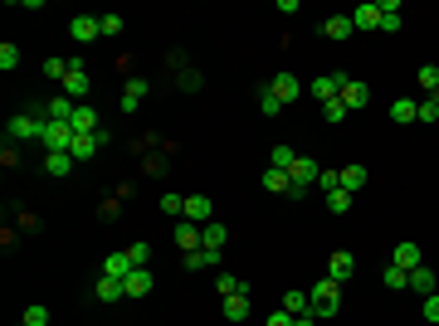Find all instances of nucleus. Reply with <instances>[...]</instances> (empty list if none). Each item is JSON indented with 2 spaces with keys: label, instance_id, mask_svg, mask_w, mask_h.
I'll return each instance as SVG.
<instances>
[{
  "label": "nucleus",
  "instance_id": "nucleus-1",
  "mask_svg": "<svg viewBox=\"0 0 439 326\" xmlns=\"http://www.w3.org/2000/svg\"><path fill=\"white\" fill-rule=\"evenodd\" d=\"M307 297H312V317H317V322H327V317H337V312H342V282L322 277V282H317Z\"/></svg>",
  "mask_w": 439,
  "mask_h": 326
},
{
  "label": "nucleus",
  "instance_id": "nucleus-2",
  "mask_svg": "<svg viewBox=\"0 0 439 326\" xmlns=\"http://www.w3.org/2000/svg\"><path fill=\"white\" fill-rule=\"evenodd\" d=\"M10 141H29V136H44V108H29L20 117H10V127H5Z\"/></svg>",
  "mask_w": 439,
  "mask_h": 326
},
{
  "label": "nucleus",
  "instance_id": "nucleus-3",
  "mask_svg": "<svg viewBox=\"0 0 439 326\" xmlns=\"http://www.w3.org/2000/svg\"><path fill=\"white\" fill-rule=\"evenodd\" d=\"M225 244H230V229L225 224H205L200 229V253H205V263H220V253H225Z\"/></svg>",
  "mask_w": 439,
  "mask_h": 326
},
{
  "label": "nucleus",
  "instance_id": "nucleus-4",
  "mask_svg": "<svg viewBox=\"0 0 439 326\" xmlns=\"http://www.w3.org/2000/svg\"><path fill=\"white\" fill-rule=\"evenodd\" d=\"M49 151H69L74 146V122H44V136H39Z\"/></svg>",
  "mask_w": 439,
  "mask_h": 326
},
{
  "label": "nucleus",
  "instance_id": "nucleus-5",
  "mask_svg": "<svg viewBox=\"0 0 439 326\" xmlns=\"http://www.w3.org/2000/svg\"><path fill=\"white\" fill-rule=\"evenodd\" d=\"M337 98H342V108H347V112H361L366 103H371V88H366L361 78H347V83H342V93H337Z\"/></svg>",
  "mask_w": 439,
  "mask_h": 326
},
{
  "label": "nucleus",
  "instance_id": "nucleus-6",
  "mask_svg": "<svg viewBox=\"0 0 439 326\" xmlns=\"http://www.w3.org/2000/svg\"><path fill=\"white\" fill-rule=\"evenodd\" d=\"M69 34H74L79 44H93V39L103 34V15H74V20H69Z\"/></svg>",
  "mask_w": 439,
  "mask_h": 326
},
{
  "label": "nucleus",
  "instance_id": "nucleus-7",
  "mask_svg": "<svg viewBox=\"0 0 439 326\" xmlns=\"http://www.w3.org/2000/svg\"><path fill=\"white\" fill-rule=\"evenodd\" d=\"M181 219H191V224H215V205H210V195H186V215Z\"/></svg>",
  "mask_w": 439,
  "mask_h": 326
},
{
  "label": "nucleus",
  "instance_id": "nucleus-8",
  "mask_svg": "<svg viewBox=\"0 0 439 326\" xmlns=\"http://www.w3.org/2000/svg\"><path fill=\"white\" fill-rule=\"evenodd\" d=\"M342 83H347V73H322V78L312 83V88H307V93H312V98H317V103H332V98H337V93H342Z\"/></svg>",
  "mask_w": 439,
  "mask_h": 326
},
{
  "label": "nucleus",
  "instance_id": "nucleus-9",
  "mask_svg": "<svg viewBox=\"0 0 439 326\" xmlns=\"http://www.w3.org/2000/svg\"><path fill=\"white\" fill-rule=\"evenodd\" d=\"M390 263H395V268H405V272H415L420 263H425V258H420V244H410V239H405V244H395V248H390Z\"/></svg>",
  "mask_w": 439,
  "mask_h": 326
},
{
  "label": "nucleus",
  "instance_id": "nucleus-10",
  "mask_svg": "<svg viewBox=\"0 0 439 326\" xmlns=\"http://www.w3.org/2000/svg\"><path fill=\"white\" fill-rule=\"evenodd\" d=\"M337 185L347 195H361L366 190V165H342V170H337Z\"/></svg>",
  "mask_w": 439,
  "mask_h": 326
},
{
  "label": "nucleus",
  "instance_id": "nucleus-11",
  "mask_svg": "<svg viewBox=\"0 0 439 326\" xmlns=\"http://www.w3.org/2000/svg\"><path fill=\"white\" fill-rule=\"evenodd\" d=\"M352 272H357V258L337 248V253H332V258H327V277H332V282H347Z\"/></svg>",
  "mask_w": 439,
  "mask_h": 326
},
{
  "label": "nucleus",
  "instance_id": "nucleus-12",
  "mask_svg": "<svg viewBox=\"0 0 439 326\" xmlns=\"http://www.w3.org/2000/svg\"><path fill=\"white\" fill-rule=\"evenodd\" d=\"M98 146H103V141H98V132L93 136H83V132H74V146H69V156H74V161H93V156H98Z\"/></svg>",
  "mask_w": 439,
  "mask_h": 326
},
{
  "label": "nucleus",
  "instance_id": "nucleus-13",
  "mask_svg": "<svg viewBox=\"0 0 439 326\" xmlns=\"http://www.w3.org/2000/svg\"><path fill=\"white\" fill-rule=\"evenodd\" d=\"M88 93V68H83L79 58H69V78H64V98H79Z\"/></svg>",
  "mask_w": 439,
  "mask_h": 326
},
{
  "label": "nucleus",
  "instance_id": "nucleus-14",
  "mask_svg": "<svg viewBox=\"0 0 439 326\" xmlns=\"http://www.w3.org/2000/svg\"><path fill=\"white\" fill-rule=\"evenodd\" d=\"M288 175H293V185H317V175H322V165L312 161V156H298Z\"/></svg>",
  "mask_w": 439,
  "mask_h": 326
},
{
  "label": "nucleus",
  "instance_id": "nucleus-15",
  "mask_svg": "<svg viewBox=\"0 0 439 326\" xmlns=\"http://www.w3.org/2000/svg\"><path fill=\"white\" fill-rule=\"evenodd\" d=\"M269 88H274L278 103H293V98H302V83L293 78V73H274V83H269Z\"/></svg>",
  "mask_w": 439,
  "mask_h": 326
},
{
  "label": "nucleus",
  "instance_id": "nucleus-16",
  "mask_svg": "<svg viewBox=\"0 0 439 326\" xmlns=\"http://www.w3.org/2000/svg\"><path fill=\"white\" fill-rule=\"evenodd\" d=\"M93 297L98 302H117V297H127V287H122V277H108V272H103V277L93 282Z\"/></svg>",
  "mask_w": 439,
  "mask_h": 326
},
{
  "label": "nucleus",
  "instance_id": "nucleus-17",
  "mask_svg": "<svg viewBox=\"0 0 439 326\" xmlns=\"http://www.w3.org/2000/svg\"><path fill=\"white\" fill-rule=\"evenodd\" d=\"M352 25H357L361 34H366V29H381V0H376V5H357V10H352Z\"/></svg>",
  "mask_w": 439,
  "mask_h": 326
},
{
  "label": "nucleus",
  "instance_id": "nucleus-18",
  "mask_svg": "<svg viewBox=\"0 0 439 326\" xmlns=\"http://www.w3.org/2000/svg\"><path fill=\"white\" fill-rule=\"evenodd\" d=\"M176 244L186 248V253H195V248H200V224H191V219H176Z\"/></svg>",
  "mask_w": 439,
  "mask_h": 326
},
{
  "label": "nucleus",
  "instance_id": "nucleus-19",
  "mask_svg": "<svg viewBox=\"0 0 439 326\" xmlns=\"http://www.w3.org/2000/svg\"><path fill=\"white\" fill-rule=\"evenodd\" d=\"M69 122H74V132H83V136H93V132H98V112L88 108V103H79V108H74V117H69Z\"/></svg>",
  "mask_w": 439,
  "mask_h": 326
},
{
  "label": "nucleus",
  "instance_id": "nucleus-20",
  "mask_svg": "<svg viewBox=\"0 0 439 326\" xmlns=\"http://www.w3.org/2000/svg\"><path fill=\"white\" fill-rule=\"evenodd\" d=\"M264 190H269V195H288V190H293V175L269 165V170H264Z\"/></svg>",
  "mask_w": 439,
  "mask_h": 326
},
{
  "label": "nucleus",
  "instance_id": "nucleus-21",
  "mask_svg": "<svg viewBox=\"0 0 439 326\" xmlns=\"http://www.w3.org/2000/svg\"><path fill=\"white\" fill-rule=\"evenodd\" d=\"M122 287H127V297H147V292H152V272H147V268H132Z\"/></svg>",
  "mask_w": 439,
  "mask_h": 326
},
{
  "label": "nucleus",
  "instance_id": "nucleus-22",
  "mask_svg": "<svg viewBox=\"0 0 439 326\" xmlns=\"http://www.w3.org/2000/svg\"><path fill=\"white\" fill-rule=\"evenodd\" d=\"M439 287V277H435V268H425V263H420V268L410 272V292H425V297H430V292H435Z\"/></svg>",
  "mask_w": 439,
  "mask_h": 326
},
{
  "label": "nucleus",
  "instance_id": "nucleus-23",
  "mask_svg": "<svg viewBox=\"0 0 439 326\" xmlns=\"http://www.w3.org/2000/svg\"><path fill=\"white\" fill-rule=\"evenodd\" d=\"M245 317H249V292L225 297V322H245Z\"/></svg>",
  "mask_w": 439,
  "mask_h": 326
},
{
  "label": "nucleus",
  "instance_id": "nucleus-24",
  "mask_svg": "<svg viewBox=\"0 0 439 326\" xmlns=\"http://www.w3.org/2000/svg\"><path fill=\"white\" fill-rule=\"evenodd\" d=\"M103 272L127 282V272H132V258H127V253H108V258H103Z\"/></svg>",
  "mask_w": 439,
  "mask_h": 326
},
{
  "label": "nucleus",
  "instance_id": "nucleus-25",
  "mask_svg": "<svg viewBox=\"0 0 439 326\" xmlns=\"http://www.w3.org/2000/svg\"><path fill=\"white\" fill-rule=\"evenodd\" d=\"M283 312H293V317H312V297H307V292H283Z\"/></svg>",
  "mask_w": 439,
  "mask_h": 326
},
{
  "label": "nucleus",
  "instance_id": "nucleus-26",
  "mask_svg": "<svg viewBox=\"0 0 439 326\" xmlns=\"http://www.w3.org/2000/svg\"><path fill=\"white\" fill-rule=\"evenodd\" d=\"M74 156H69V151H49V156H44V170H49V175H69V170H74Z\"/></svg>",
  "mask_w": 439,
  "mask_h": 326
},
{
  "label": "nucleus",
  "instance_id": "nucleus-27",
  "mask_svg": "<svg viewBox=\"0 0 439 326\" xmlns=\"http://www.w3.org/2000/svg\"><path fill=\"white\" fill-rule=\"evenodd\" d=\"M381 282H385V287H395V292H405V287H410V272L395 268V263H385V268H381Z\"/></svg>",
  "mask_w": 439,
  "mask_h": 326
},
{
  "label": "nucleus",
  "instance_id": "nucleus-28",
  "mask_svg": "<svg viewBox=\"0 0 439 326\" xmlns=\"http://www.w3.org/2000/svg\"><path fill=\"white\" fill-rule=\"evenodd\" d=\"M142 98H147V78H127V88H122V108L132 112Z\"/></svg>",
  "mask_w": 439,
  "mask_h": 326
},
{
  "label": "nucleus",
  "instance_id": "nucleus-29",
  "mask_svg": "<svg viewBox=\"0 0 439 326\" xmlns=\"http://www.w3.org/2000/svg\"><path fill=\"white\" fill-rule=\"evenodd\" d=\"M352 29H357V25H352V15H332L327 25H322V34H327V39H347Z\"/></svg>",
  "mask_w": 439,
  "mask_h": 326
},
{
  "label": "nucleus",
  "instance_id": "nucleus-30",
  "mask_svg": "<svg viewBox=\"0 0 439 326\" xmlns=\"http://www.w3.org/2000/svg\"><path fill=\"white\" fill-rule=\"evenodd\" d=\"M352 200H357V195H347L342 185H337V190H327V210H332V215H347V210H352Z\"/></svg>",
  "mask_w": 439,
  "mask_h": 326
},
{
  "label": "nucleus",
  "instance_id": "nucleus-31",
  "mask_svg": "<svg viewBox=\"0 0 439 326\" xmlns=\"http://www.w3.org/2000/svg\"><path fill=\"white\" fill-rule=\"evenodd\" d=\"M415 108H420V103H410V98H395V103H390V117L405 127V122H415Z\"/></svg>",
  "mask_w": 439,
  "mask_h": 326
},
{
  "label": "nucleus",
  "instance_id": "nucleus-32",
  "mask_svg": "<svg viewBox=\"0 0 439 326\" xmlns=\"http://www.w3.org/2000/svg\"><path fill=\"white\" fill-rule=\"evenodd\" d=\"M293 161H298V151H293V146H274V156H269L274 170H293Z\"/></svg>",
  "mask_w": 439,
  "mask_h": 326
},
{
  "label": "nucleus",
  "instance_id": "nucleus-33",
  "mask_svg": "<svg viewBox=\"0 0 439 326\" xmlns=\"http://www.w3.org/2000/svg\"><path fill=\"white\" fill-rule=\"evenodd\" d=\"M215 292H220V297H235V292H245V282H240L235 272H220V277H215Z\"/></svg>",
  "mask_w": 439,
  "mask_h": 326
},
{
  "label": "nucleus",
  "instance_id": "nucleus-34",
  "mask_svg": "<svg viewBox=\"0 0 439 326\" xmlns=\"http://www.w3.org/2000/svg\"><path fill=\"white\" fill-rule=\"evenodd\" d=\"M259 112H264V117H278V112H283V103L274 98V88H264V93H259Z\"/></svg>",
  "mask_w": 439,
  "mask_h": 326
},
{
  "label": "nucleus",
  "instance_id": "nucleus-35",
  "mask_svg": "<svg viewBox=\"0 0 439 326\" xmlns=\"http://www.w3.org/2000/svg\"><path fill=\"white\" fill-rule=\"evenodd\" d=\"M415 83H420L425 93H435V88H439V68H435V63H425V68L415 73Z\"/></svg>",
  "mask_w": 439,
  "mask_h": 326
},
{
  "label": "nucleus",
  "instance_id": "nucleus-36",
  "mask_svg": "<svg viewBox=\"0 0 439 326\" xmlns=\"http://www.w3.org/2000/svg\"><path fill=\"white\" fill-rule=\"evenodd\" d=\"M25 326H49V307H44V302L25 307Z\"/></svg>",
  "mask_w": 439,
  "mask_h": 326
},
{
  "label": "nucleus",
  "instance_id": "nucleus-37",
  "mask_svg": "<svg viewBox=\"0 0 439 326\" xmlns=\"http://www.w3.org/2000/svg\"><path fill=\"white\" fill-rule=\"evenodd\" d=\"M0 68H5V73H10V68H20V49H15L10 39L0 44Z\"/></svg>",
  "mask_w": 439,
  "mask_h": 326
},
{
  "label": "nucleus",
  "instance_id": "nucleus-38",
  "mask_svg": "<svg viewBox=\"0 0 439 326\" xmlns=\"http://www.w3.org/2000/svg\"><path fill=\"white\" fill-rule=\"evenodd\" d=\"M44 78H69V58H44Z\"/></svg>",
  "mask_w": 439,
  "mask_h": 326
},
{
  "label": "nucleus",
  "instance_id": "nucleus-39",
  "mask_svg": "<svg viewBox=\"0 0 439 326\" xmlns=\"http://www.w3.org/2000/svg\"><path fill=\"white\" fill-rule=\"evenodd\" d=\"M415 122H439V103L435 98H425V103L415 108Z\"/></svg>",
  "mask_w": 439,
  "mask_h": 326
},
{
  "label": "nucleus",
  "instance_id": "nucleus-40",
  "mask_svg": "<svg viewBox=\"0 0 439 326\" xmlns=\"http://www.w3.org/2000/svg\"><path fill=\"white\" fill-rule=\"evenodd\" d=\"M162 210L171 219H181V215H186V200H181V195H162Z\"/></svg>",
  "mask_w": 439,
  "mask_h": 326
},
{
  "label": "nucleus",
  "instance_id": "nucleus-41",
  "mask_svg": "<svg viewBox=\"0 0 439 326\" xmlns=\"http://www.w3.org/2000/svg\"><path fill=\"white\" fill-rule=\"evenodd\" d=\"M322 117H327V122H347V108H342V98L322 103Z\"/></svg>",
  "mask_w": 439,
  "mask_h": 326
},
{
  "label": "nucleus",
  "instance_id": "nucleus-42",
  "mask_svg": "<svg viewBox=\"0 0 439 326\" xmlns=\"http://www.w3.org/2000/svg\"><path fill=\"white\" fill-rule=\"evenodd\" d=\"M127 258H132V268H147V258H152V244H132V248H127Z\"/></svg>",
  "mask_w": 439,
  "mask_h": 326
},
{
  "label": "nucleus",
  "instance_id": "nucleus-43",
  "mask_svg": "<svg viewBox=\"0 0 439 326\" xmlns=\"http://www.w3.org/2000/svg\"><path fill=\"white\" fill-rule=\"evenodd\" d=\"M425 322L439 326V292H430V297H425Z\"/></svg>",
  "mask_w": 439,
  "mask_h": 326
},
{
  "label": "nucleus",
  "instance_id": "nucleus-44",
  "mask_svg": "<svg viewBox=\"0 0 439 326\" xmlns=\"http://www.w3.org/2000/svg\"><path fill=\"white\" fill-rule=\"evenodd\" d=\"M293 322H298V317H293V312H283V307H278V312H274V317H269V322H264V326H293Z\"/></svg>",
  "mask_w": 439,
  "mask_h": 326
},
{
  "label": "nucleus",
  "instance_id": "nucleus-45",
  "mask_svg": "<svg viewBox=\"0 0 439 326\" xmlns=\"http://www.w3.org/2000/svg\"><path fill=\"white\" fill-rule=\"evenodd\" d=\"M103 34H122V15H103Z\"/></svg>",
  "mask_w": 439,
  "mask_h": 326
},
{
  "label": "nucleus",
  "instance_id": "nucleus-46",
  "mask_svg": "<svg viewBox=\"0 0 439 326\" xmlns=\"http://www.w3.org/2000/svg\"><path fill=\"white\" fill-rule=\"evenodd\" d=\"M317 185H322V195L337 190V170H322V175H317Z\"/></svg>",
  "mask_w": 439,
  "mask_h": 326
},
{
  "label": "nucleus",
  "instance_id": "nucleus-47",
  "mask_svg": "<svg viewBox=\"0 0 439 326\" xmlns=\"http://www.w3.org/2000/svg\"><path fill=\"white\" fill-rule=\"evenodd\" d=\"M293 326H322V322H317V317H298Z\"/></svg>",
  "mask_w": 439,
  "mask_h": 326
},
{
  "label": "nucleus",
  "instance_id": "nucleus-48",
  "mask_svg": "<svg viewBox=\"0 0 439 326\" xmlns=\"http://www.w3.org/2000/svg\"><path fill=\"white\" fill-rule=\"evenodd\" d=\"M430 98H435V103H439V88H435V93H430Z\"/></svg>",
  "mask_w": 439,
  "mask_h": 326
},
{
  "label": "nucleus",
  "instance_id": "nucleus-49",
  "mask_svg": "<svg viewBox=\"0 0 439 326\" xmlns=\"http://www.w3.org/2000/svg\"><path fill=\"white\" fill-rule=\"evenodd\" d=\"M435 277H439V268H435Z\"/></svg>",
  "mask_w": 439,
  "mask_h": 326
},
{
  "label": "nucleus",
  "instance_id": "nucleus-50",
  "mask_svg": "<svg viewBox=\"0 0 439 326\" xmlns=\"http://www.w3.org/2000/svg\"><path fill=\"white\" fill-rule=\"evenodd\" d=\"M20 326H25V322H20Z\"/></svg>",
  "mask_w": 439,
  "mask_h": 326
}]
</instances>
